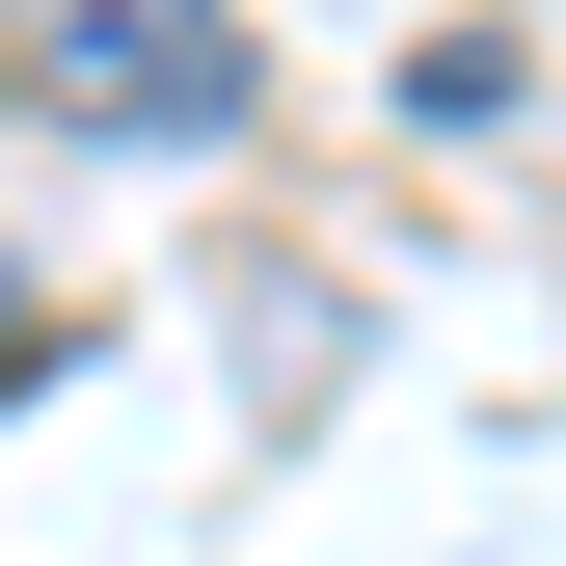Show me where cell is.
I'll use <instances>...</instances> for the list:
<instances>
[{
  "mask_svg": "<svg viewBox=\"0 0 566 566\" xmlns=\"http://www.w3.org/2000/svg\"><path fill=\"white\" fill-rule=\"evenodd\" d=\"M28 82L82 135H243V28L217 0H28Z\"/></svg>",
  "mask_w": 566,
  "mask_h": 566,
  "instance_id": "cell-1",
  "label": "cell"
},
{
  "mask_svg": "<svg viewBox=\"0 0 566 566\" xmlns=\"http://www.w3.org/2000/svg\"><path fill=\"white\" fill-rule=\"evenodd\" d=\"M405 108H432V135H513V108H539V28H432V54H405Z\"/></svg>",
  "mask_w": 566,
  "mask_h": 566,
  "instance_id": "cell-2",
  "label": "cell"
}]
</instances>
